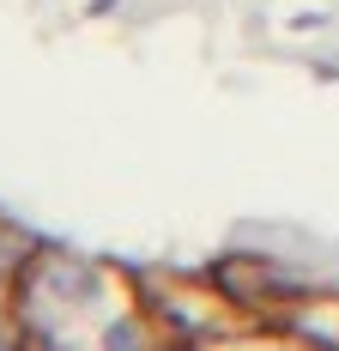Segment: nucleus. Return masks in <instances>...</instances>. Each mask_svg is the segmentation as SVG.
Wrapping results in <instances>:
<instances>
[{"label":"nucleus","mask_w":339,"mask_h":351,"mask_svg":"<svg viewBox=\"0 0 339 351\" xmlns=\"http://www.w3.org/2000/svg\"><path fill=\"white\" fill-rule=\"evenodd\" d=\"M218 285H224V297H237V303H267L285 279L272 273L261 254H231V261H218Z\"/></svg>","instance_id":"obj_1"}]
</instances>
